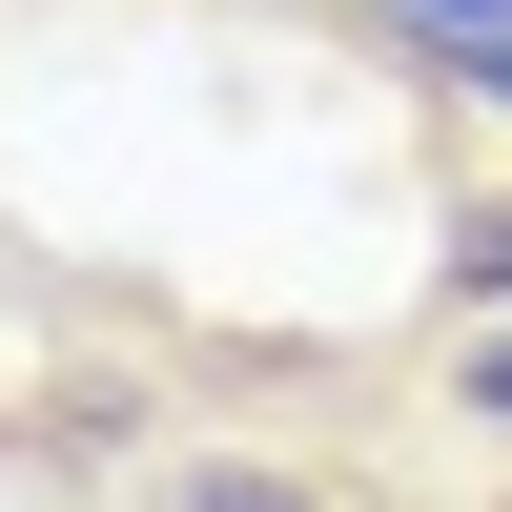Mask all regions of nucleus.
<instances>
[{
	"label": "nucleus",
	"mask_w": 512,
	"mask_h": 512,
	"mask_svg": "<svg viewBox=\"0 0 512 512\" xmlns=\"http://www.w3.org/2000/svg\"><path fill=\"white\" fill-rule=\"evenodd\" d=\"M451 287H472V308H512V205H472V226H451Z\"/></svg>",
	"instance_id": "obj_1"
},
{
	"label": "nucleus",
	"mask_w": 512,
	"mask_h": 512,
	"mask_svg": "<svg viewBox=\"0 0 512 512\" xmlns=\"http://www.w3.org/2000/svg\"><path fill=\"white\" fill-rule=\"evenodd\" d=\"M410 41H512V0H390Z\"/></svg>",
	"instance_id": "obj_2"
},
{
	"label": "nucleus",
	"mask_w": 512,
	"mask_h": 512,
	"mask_svg": "<svg viewBox=\"0 0 512 512\" xmlns=\"http://www.w3.org/2000/svg\"><path fill=\"white\" fill-rule=\"evenodd\" d=\"M451 390H472V410H492V431H512V308L472 328V369H451Z\"/></svg>",
	"instance_id": "obj_3"
},
{
	"label": "nucleus",
	"mask_w": 512,
	"mask_h": 512,
	"mask_svg": "<svg viewBox=\"0 0 512 512\" xmlns=\"http://www.w3.org/2000/svg\"><path fill=\"white\" fill-rule=\"evenodd\" d=\"M164 512H308V492H267V472H185Z\"/></svg>",
	"instance_id": "obj_4"
},
{
	"label": "nucleus",
	"mask_w": 512,
	"mask_h": 512,
	"mask_svg": "<svg viewBox=\"0 0 512 512\" xmlns=\"http://www.w3.org/2000/svg\"><path fill=\"white\" fill-rule=\"evenodd\" d=\"M431 62H451V82H472V103H512V41H431Z\"/></svg>",
	"instance_id": "obj_5"
}]
</instances>
